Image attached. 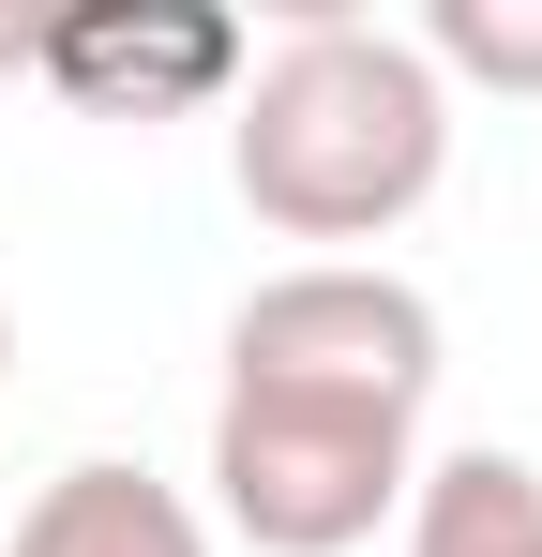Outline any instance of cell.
Returning a JSON list of instances; mask_svg holds the SVG:
<instances>
[{
  "label": "cell",
  "instance_id": "6da1fadb",
  "mask_svg": "<svg viewBox=\"0 0 542 557\" xmlns=\"http://www.w3.org/2000/svg\"><path fill=\"white\" fill-rule=\"evenodd\" d=\"M438 301L377 257H301L242 286L211 392V512L257 557H361L422 482Z\"/></svg>",
  "mask_w": 542,
  "mask_h": 557
},
{
  "label": "cell",
  "instance_id": "7a4b0ae2",
  "mask_svg": "<svg viewBox=\"0 0 542 557\" xmlns=\"http://www.w3.org/2000/svg\"><path fill=\"white\" fill-rule=\"evenodd\" d=\"M226 182L271 242H392L422 196L452 182V91L438 61L377 15H286L257 76L226 91Z\"/></svg>",
  "mask_w": 542,
  "mask_h": 557
},
{
  "label": "cell",
  "instance_id": "3957f363",
  "mask_svg": "<svg viewBox=\"0 0 542 557\" xmlns=\"http://www.w3.org/2000/svg\"><path fill=\"white\" fill-rule=\"evenodd\" d=\"M30 76H61L76 106L106 121H151V106H211L242 76V30L226 15H61V30H30Z\"/></svg>",
  "mask_w": 542,
  "mask_h": 557
},
{
  "label": "cell",
  "instance_id": "277c9868",
  "mask_svg": "<svg viewBox=\"0 0 542 557\" xmlns=\"http://www.w3.org/2000/svg\"><path fill=\"white\" fill-rule=\"evenodd\" d=\"M0 557H211V512H196L181 482H151L136 453H76L30 512H15Z\"/></svg>",
  "mask_w": 542,
  "mask_h": 557
},
{
  "label": "cell",
  "instance_id": "5b68a950",
  "mask_svg": "<svg viewBox=\"0 0 542 557\" xmlns=\"http://www.w3.org/2000/svg\"><path fill=\"white\" fill-rule=\"evenodd\" d=\"M407 557H542V467L528 453H422V482H407Z\"/></svg>",
  "mask_w": 542,
  "mask_h": 557
},
{
  "label": "cell",
  "instance_id": "8992f818",
  "mask_svg": "<svg viewBox=\"0 0 542 557\" xmlns=\"http://www.w3.org/2000/svg\"><path fill=\"white\" fill-rule=\"evenodd\" d=\"M422 61H438V91H542V0H438L422 30H407Z\"/></svg>",
  "mask_w": 542,
  "mask_h": 557
},
{
  "label": "cell",
  "instance_id": "52a82bcc",
  "mask_svg": "<svg viewBox=\"0 0 542 557\" xmlns=\"http://www.w3.org/2000/svg\"><path fill=\"white\" fill-rule=\"evenodd\" d=\"M0 76H30V30H15V15H0Z\"/></svg>",
  "mask_w": 542,
  "mask_h": 557
},
{
  "label": "cell",
  "instance_id": "ba28073f",
  "mask_svg": "<svg viewBox=\"0 0 542 557\" xmlns=\"http://www.w3.org/2000/svg\"><path fill=\"white\" fill-rule=\"evenodd\" d=\"M0 392H15V301H0Z\"/></svg>",
  "mask_w": 542,
  "mask_h": 557
}]
</instances>
